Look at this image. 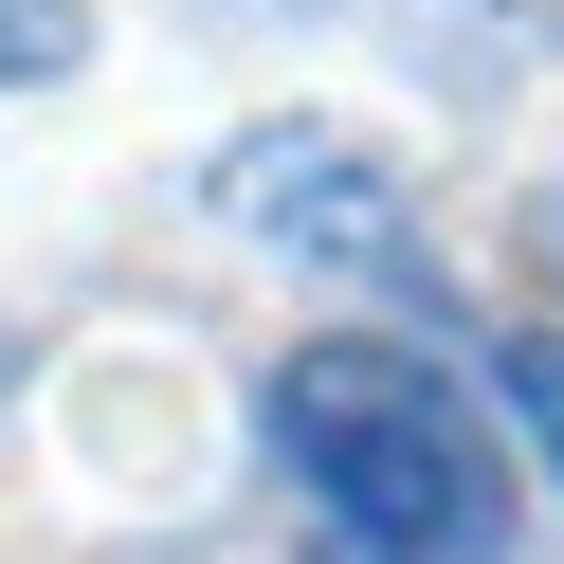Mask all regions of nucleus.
<instances>
[{
  "mask_svg": "<svg viewBox=\"0 0 564 564\" xmlns=\"http://www.w3.org/2000/svg\"><path fill=\"white\" fill-rule=\"evenodd\" d=\"M200 219L219 237H256V256H292V273H328V292H401L419 273V200H401V164L382 147H346V128H237L219 164H200Z\"/></svg>",
  "mask_w": 564,
  "mask_h": 564,
  "instance_id": "2",
  "label": "nucleus"
},
{
  "mask_svg": "<svg viewBox=\"0 0 564 564\" xmlns=\"http://www.w3.org/2000/svg\"><path fill=\"white\" fill-rule=\"evenodd\" d=\"M474 382H491V401H474V419H491V455H528V474L564 491V328H491V365H474Z\"/></svg>",
  "mask_w": 564,
  "mask_h": 564,
  "instance_id": "3",
  "label": "nucleus"
},
{
  "mask_svg": "<svg viewBox=\"0 0 564 564\" xmlns=\"http://www.w3.org/2000/svg\"><path fill=\"white\" fill-rule=\"evenodd\" d=\"M528 256H546V273H564V183H546V200H528Z\"/></svg>",
  "mask_w": 564,
  "mask_h": 564,
  "instance_id": "5",
  "label": "nucleus"
},
{
  "mask_svg": "<svg viewBox=\"0 0 564 564\" xmlns=\"http://www.w3.org/2000/svg\"><path fill=\"white\" fill-rule=\"evenodd\" d=\"M273 474L346 564H510V455L419 346H292L273 365Z\"/></svg>",
  "mask_w": 564,
  "mask_h": 564,
  "instance_id": "1",
  "label": "nucleus"
},
{
  "mask_svg": "<svg viewBox=\"0 0 564 564\" xmlns=\"http://www.w3.org/2000/svg\"><path fill=\"white\" fill-rule=\"evenodd\" d=\"M91 55V0H0V91H55Z\"/></svg>",
  "mask_w": 564,
  "mask_h": 564,
  "instance_id": "4",
  "label": "nucleus"
}]
</instances>
